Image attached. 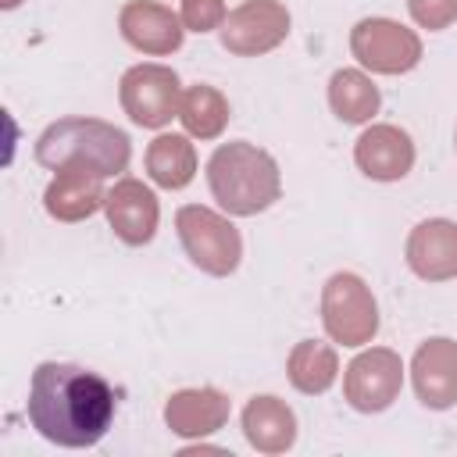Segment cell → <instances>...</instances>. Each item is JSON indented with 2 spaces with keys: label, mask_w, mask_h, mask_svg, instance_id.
Wrapping results in <instances>:
<instances>
[{
  "label": "cell",
  "mask_w": 457,
  "mask_h": 457,
  "mask_svg": "<svg viewBox=\"0 0 457 457\" xmlns=\"http://www.w3.org/2000/svg\"><path fill=\"white\" fill-rule=\"evenodd\" d=\"M118 32L132 50H139L146 57H168L186 39L182 18L168 4H157V0H129V4H121Z\"/></svg>",
  "instance_id": "cell-11"
},
{
  "label": "cell",
  "mask_w": 457,
  "mask_h": 457,
  "mask_svg": "<svg viewBox=\"0 0 457 457\" xmlns=\"http://www.w3.org/2000/svg\"><path fill=\"white\" fill-rule=\"evenodd\" d=\"M328 107L343 125H371L382 107V93L364 68H339L328 79Z\"/></svg>",
  "instance_id": "cell-20"
},
{
  "label": "cell",
  "mask_w": 457,
  "mask_h": 457,
  "mask_svg": "<svg viewBox=\"0 0 457 457\" xmlns=\"http://www.w3.org/2000/svg\"><path fill=\"white\" fill-rule=\"evenodd\" d=\"M175 232H179L186 257L204 275L225 278L243 261V236L228 221V214H218V211L200 207V204H182L175 211Z\"/></svg>",
  "instance_id": "cell-5"
},
{
  "label": "cell",
  "mask_w": 457,
  "mask_h": 457,
  "mask_svg": "<svg viewBox=\"0 0 457 457\" xmlns=\"http://www.w3.org/2000/svg\"><path fill=\"white\" fill-rule=\"evenodd\" d=\"M104 200H107L104 175L89 168H61L43 189V211L64 225L93 218L96 211H104Z\"/></svg>",
  "instance_id": "cell-16"
},
{
  "label": "cell",
  "mask_w": 457,
  "mask_h": 457,
  "mask_svg": "<svg viewBox=\"0 0 457 457\" xmlns=\"http://www.w3.org/2000/svg\"><path fill=\"white\" fill-rule=\"evenodd\" d=\"M414 157H418V150H414L411 132L400 129V125H389V121L368 125L353 143V164L371 182L407 179L411 168H414Z\"/></svg>",
  "instance_id": "cell-12"
},
{
  "label": "cell",
  "mask_w": 457,
  "mask_h": 457,
  "mask_svg": "<svg viewBox=\"0 0 457 457\" xmlns=\"http://www.w3.org/2000/svg\"><path fill=\"white\" fill-rule=\"evenodd\" d=\"M403 261L421 282L457 278V221H450V218L418 221L407 236Z\"/></svg>",
  "instance_id": "cell-14"
},
{
  "label": "cell",
  "mask_w": 457,
  "mask_h": 457,
  "mask_svg": "<svg viewBox=\"0 0 457 457\" xmlns=\"http://www.w3.org/2000/svg\"><path fill=\"white\" fill-rule=\"evenodd\" d=\"M146 175L161 189H186L196 179V146L189 132H157L146 146Z\"/></svg>",
  "instance_id": "cell-18"
},
{
  "label": "cell",
  "mask_w": 457,
  "mask_h": 457,
  "mask_svg": "<svg viewBox=\"0 0 457 457\" xmlns=\"http://www.w3.org/2000/svg\"><path fill=\"white\" fill-rule=\"evenodd\" d=\"M114 407L118 396L111 382L89 368L68 361H43L29 378V425L54 446H96L114 421Z\"/></svg>",
  "instance_id": "cell-1"
},
{
  "label": "cell",
  "mask_w": 457,
  "mask_h": 457,
  "mask_svg": "<svg viewBox=\"0 0 457 457\" xmlns=\"http://www.w3.org/2000/svg\"><path fill=\"white\" fill-rule=\"evenodd\" d=\"M32 154H36V164H43L46 171L89 168L104 179H118L132 161V139L104 118L68 114L50 121L39 132Z\"/></svg>",
  "instance_id": "cell-2"
},
{
  "label": "cell",
  "mask_w": 457,
  "mask_h": 457,
  "mask_svg": "<svg viewBox=\"0 0 457 457\" xmlns=\"http://www.w3.org/2000/svg\"><path fill=\"white\" fill-rule=\"evenodd\" d=\"M118 100H121V111L129 114L132 125L164 129L171 118H179L182 82H179L175 68L157 64V61H143V64H132L121 75Z\"/></svg>",
  "instance_id": "cell-7"
},
{
  "label": "cell",
  "mask_w": 457,
  "mask_h": 457,
  "mask_svg": "<svg viewBox=\"0 0 457 457\" xmlns=\"http://www.w3.org/2000/svg\"><path fill=\"white\" fill-rule=\"evenodd\" d=\"M18 4H21V0H0V7H4V11H14Z\"/></svg>",
  "instance_id": "cell-24"
},
{
  "label": "cell",
  "mask_w": 457,
  "mask_h": 457,
  "mask_svg": "<svg viewBox=\"0 0 457 457\" xmlns=\"http://www.w3.org/2000/svg\"><path fill=\"white\" fill-rule=\"evenodd\" d=\"M207 189L228 218H253L282 196V171L264 146L236 139L211 154Z\"/></svg>",
  "instance_id": "cell-3"
},
{
  "label": "cell",
  "mask_w": 457,
  "mask_h": 457,
  "mask_svg": "<svg viewBox=\"0 0 457 457\" xmlns=\"http://www.w3.org/2000/svg\"><path fill=\"white\" fill-rule=\"evenodd\" d=\"M411 386L421 407L450 411L457 403V339L428 336L411 357Z\"/></svg>",
  "instance_id": "cell-13"
},
{
  "label": "cell",
  "mask_w": 457,
  "mask_h": 457,
  "mask_svg": "<svg viewBox=\"0 0 457 457\" xmlns=\"http://www.w3.org/2000/svg\"><path fill=\"white\" fill-rule=\"evenodd\" d=\"M407 11L418 29L443 32L457 21V0H407Z\"/></svg>",
  "instance_id": "cell-23"
},
{
  "label": "cell",
  "mask_w": 457,
  "mask_h": 457,
  "mask_svg": "<svg viewBox=\"0 0 457 457\" xmlns=\"http://www.w3.org/2000/svg\"><path fill=\"white\" fill-rule=\"evenodd\" d=\"M104 214L111 232L125 243V246H146L157 236L161 225V204L154 196V189L132 175H121L104 200Z\"/></svg>",
  "instance_id": "cell-10"
},
{
  "label": "cell",
  "mask_w": 457,
  "mask_h": 457,
  "mask_svg": "<svg viewBox=\"0 0 457 457\" xmlns=\"http://www.w3.org/2000/svg\"><path fill=\"white\" fill-rule=\"evenodd\" d=\"M289 7L282 0H243L228 11L221 32V46L236 57H261L286 43L289 36Z\"/></svg>",
  "instance_id": "cell-9"
},
{
  "label": "cell",
  "mask_w": 457,
  "mask_h": 457,
  "mask_svg": "<svg viewBox=\"0 0 457 457\" xmlns=\"http://www.w3.org/2000/svg\"><path fill=\"white\" fill-rule=\"evenodd\" d=\"M350 54L371 75H407L421 64V36L396 18H361L350 29Z\"/></svg>",
  "instance_id": "cell-6"
},
{
  "label": "cell",
  "mask_w": 457,
  "mask_h": 457,
  "mask_svg": "<svg viewBox=\"0 0 457 457\" xmlns=\"http://www.w3.org/2000/svg\"><path fill=\"white\" fill-rule=\"evenodd\" d=\"M228 396L214 386H193V389H179L168 396L164 403V425L171 428V436L179 439H207L218 428H225L228 421Z\"/></svg>",
  "instance_id": "cell-15"
},
{
  "label": "cell",
  "mask_w": 457,
  "mask_h": 457,
  "mask_svg": "<svg viewBox=\"0 0 457 457\" xmlns=\"http://www.w3.org/2000/svg\"><path fill=\"white\" fill-rule=\"evenodd\" d=\"M321 325L339 346L361 350L378 336V300L357 271H336L321 286Z\"/></svg>",
  "instance_id": "cell-4"
},
{
  "label": "cell",
  "mask_w": 457,
  "mask_h": 457,
  "mask_svg": "<svg viewBox=\"0 0 457 457\" xmlns=\"http://www.w3.org/2000/svg\"><path fill=\"white\" fill-rule=\"evenodd\" d=\"M286 378L303 396H321L339 378V353L332 343L321 339H300L286 357Z\"/></svg>",
  "instance_id": "cell-19"
},
{
  "label": "cell",
  "mask_w": 457,
  "mask_h": 457,
  "mask_svg": "<svg viewBox=\"0 0 457 457\" xmlns=\"http://www.w3.org/2000/svg\"><path fill=\"white\" fill-rule=\"evenodd\" d=\"M453 150H457V132H453Z\"/></svg>",
  "instance_id": "cell-25"
},
{
  "label": "cell",
  "mask_w": 457,
  "mask_h": 457,
  "mask_svg": "<svg viewBox=\"0 0 457 457\" xmlns=\"http://www.w3.org/2000/svg\"><path fill=\"white\" fill-rule=\"evenodd\" d=\"M403 389V361L389 346H368L343 368V396L357 414H382Z\"/></svg>",
  "instance_id": "cell-8"
},
{
  "label": "cell",
  "mask_w": 457,
  "mask_h": 457,
  "mask_svg": "<svg viewBox=\"0 0 457 457\" xmlns=\"http://www.w3.org/2000/svg\"><path fill=\"white\" fill-rule=\"evenodd\" d=\"M239 425H243L246 443L257 453H268V457L286 453L296 443V414H293V407L286 400H278L271 393L250 396L243 414H239Z\"/></svg>",
  "instance_id": "cell-17"
},
{
  "label": "cell",
  "mask_w": 457,
  "mask_h": 457,
  "mask_svg": "<svg viewBox=\"0 0 457 457\" xmlns=\"http://www.w3.org/2000/svg\"><path fill=\"white\" fill-rule=\"evenodd\" d=\"M228 118H232V107H228V96L218 86L196 82V86L182 89L179 121L193 139H218L228 129Z\"/></svg>",
  "instance_id": "cell-21"
},
{
  "label": "cell",
  "mask_w": 457,
  "mask_h": 457,
  "mask_svg": "<svg viewBox=\"0 0 457 457\" xmlns=\"http://www.w3.org/2000/svg\"><path fill=\"white\" fill-rule=\"evenodd\" d=\"M179 18H182L186 32H200L204 36V32H214V29L225 25L228 7H225V0H182Z\"/></svg>",
  "instance_id": "cell-22"
}]
</instances>
